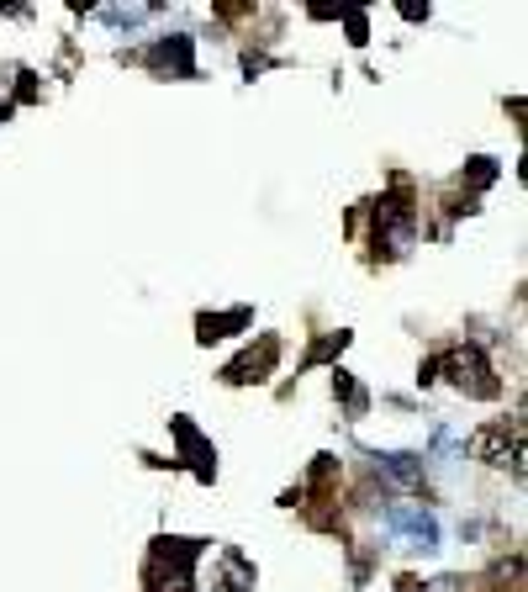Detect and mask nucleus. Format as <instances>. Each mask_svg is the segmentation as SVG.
<instances>
[{"mask_svg":"<svg viewBox=\"0 0 528 592\" xmlns=\"http://www.w3.org/2000/svg\"><path fill=\"white\" fill-rule=\"evenodd\" d=\"M444 376L465 397H497V376H492V365H486V355L476 344H455V349H449V355H444Z\"/></svg>","mask_w":528,"mask_h":592,"instance_id":"nucleus-1","label":"nucleus"},{"mask_svg":"<svg viewBox=\"0 0 528 592\" xmlns=\"http://www.w3.org/2000/svg\"><path fill=\"white\" fill-rule=\"evenodd\" d=\"M386 529L402 534L412 550H439V518L418 503H391L386 508Z\"/></svg>","mask_w":528,"mask_h":592,"instance_id":"nucleus-2","label":"nucleus"},{"mask_svg":"<svg viewBox=\"0 0 528 592\" xmlns=\"http://www.w3.org/2000/svg\"><path fill=\"white\" fill-rule=\"evenodd\" d=\"M412 228H418V222H412L407 201H381V207H375V244H381L386 254H407L412 249Z\"/></svg>","mask_w":528,"mask_h":592,"instance_id":"nucleus-3","label":"nucleus"},{"mask_svg":"<svg viewBox=\"0 0 528 592\" xmlns=\"http://www.w3.org/2000/svg\"><path fill=\"white\" fill-rule=\"evenodd\" d=\"M148 64H154L159 74H175V80H191L196 74V53H191V37L175 32V37H164V43L148 53Z\"/></svg>","mask_w":528,"mask_h":592,"instance_id":"nucleus-4","label":"nucleus"},{"mask_svg":"<svg viewBox=\"0 0 528 592\" xmlns=\"http://www.w3.org/2000/svg\"><path fill=\"white\" fill-rule=\"evenodd\" d=\"M375 471L396 487H423V455H407V450H386V455H370Z\"/></svg>","mask_w":528,"mask_h":592,"instance_id":"nucleus-5","label":"nucleus"},{"mask_svg":"<svg viewBox=\"0 0 528 592\" xmlns=\"http://www.w3.org/2000/svg\"><path fill=\"white\" fill-rule=\"evenodd\" d=\"M275 355H280V344H275V339H264V344H259V355L249 349L243 360L228 365V381H233V386H243V381H264V370L275 365Z\"/></svg>","mask_w":528,"mask_h":592,"instance_id":"nucleus-6","label":"nucleus"},{"mask_svg":"<svg viewBox=\"0 0 528 592\" xmlns=\"http://www.w3.org/2000/svg\"><path fill=\"white\" fill-rule=\"evenodd\" d=\"M476 455L492 460V466H507V455H513V466L523 460V444H507V429H481L476 434Z\"/></svg>","mask_w":528,"mask_h":592,"instance_id":"nucleus-7","label":"nucleus"},{"mask_svg":"<svg viewBox=\"0 0 528 592\" xmlns=\"http://www.w3.org/2000/svg\"><path fill=\"white\" fill-rule=\"evenodd\" d=\"M228 328H249V312L238 307V312H228V318H201V339L212 344V339H222Z\"/></svg>","mask_w":528,"mask_h":592,"instance_id":"nucleus-8","label":"nucleus"},{"mask_svg":"<svg viewBox=\"0 0 528 592\" xmlns=\"http://www.w3.org/2000/svg\"><path fill=\"white\" fill-rule=\"evenodd\" d=\"M243 587H254V566L238 550H228V592H243Z\"/></svg>","mask_w":528,"mask_h":592,"instance_id":"nucleus-9","label":"nucleus"},{"mask_svg":"<svg viewBox=\"0 0 528 592\" xmlns=\"http://www.w3.org/2000/svg\"><path fill=\"white\" fill-rule=\"evenodd\" d=\"M101 16H106L111 27H138L143 16H154V11H148V6H106Z\"/></svg>","mask_w":528,"mask_h":592,"instance_id":"nucleus-10","label":"nucleus"}]
</instances>
